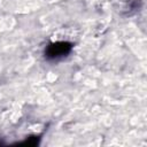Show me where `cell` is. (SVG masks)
<instances>
[{
	"instance_id": "cell-1",
	"label": "cell",
	"mask_w": 147,
	"mask_h": 147,
	"mask_svg": "<svg viewBox=\"0 0 147 147\" xmlns=\"http://www.w3.org/2000/svg\"><path fill=\"white\" fill-rule=\"evenodd\" d=\"M70 45L67 42H56L48 47L47 49V56L48 57H59L64 54H67L70 51Z\"/></svg>"
}]
</instances>
